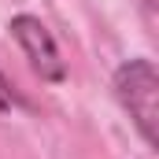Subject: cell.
<instances>
[{"instance_id":"6da1fadb","label":"cell","mask_w":159,"mask_h":159,"mask_svg":"<svg viewBox=\"0 0 159 159\" xmlns=\"http://www.w3.org/2000/svg\"><path fill=\"white\" fill-rule=\"evenodd\" d=\"M115 96L148 148L159 144V74L152 59H129L115 70Z\"/></svg>"},{"instance_id":"7a4b0ae2","label":"cell","mask_w":159,"mask_h":159,"mask_svg":"<svg viewBox=\"0 0 159 159\" xmlns=\"http://www.w3.org/2000/svg\"><path fill=\"white\" fill-rule=\"evenodd\" d=\"M11 34L19 41V48L26 52L30 67L41 74V81H63L67 78V67L59 59V48H56L48 26L41 22L37 15H15L11 19Z\"/></svg>"},{"instance_id":"3957f363","label":"cell","mask_w":159,"mask_h":159,"mask_svg":"<svg viewBox=\"0 0 159 159\" xmlns=\"http://www.w3.org/2000/svg\"><path fill=\"white\" fill-rule=\"evenodd\" d=\"M0 93H4L7 100H11V85H7V78H4V70H0Z\"/></svg>"},{"instance_id":"277c9868","label":"cell","mask_w":159,"mask_h":159,"mask_svg":"<svg viewBox=\"0 0 159 159\" xmlns=\"http://www.w3.org/2000/svg\"><path fill=\"white\" fill-rule=\"evenodd\" d=\"M7 107H11V100H7V96L0 93V111H7Z\"/></svg>"},{"instance_id":"5b68a950","label":"cell","mask_w":159,"mask_h":159,"mask_svg":"<svg viewBox=\"0 0 159 159\" xmlns=\"http://www.w3.org/2000/svg\"><path fill=\"white\" fill-rule=\"evenodd\" d=\"M144 4H156V0H144Z\"/></svg>"}]
</instances>
